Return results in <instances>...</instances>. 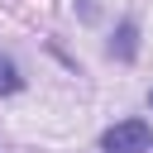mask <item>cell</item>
<instances>
[{"mask_svg": "<svg viewBox=\"0 0 153 153\" xmlns=\"http://www.w3.org/2000/svg\"><path fill=\"white\" fill-rule=\"evenodd\" d=\"M19 91V72H14V62L0 53V96H14Z\"/></svg>", "mask_w": 153, "mask_h": 153, "instance_id": "obj_2", "label": "cell"}, {"mask_svg": "<svg viewBox=\"0 0 153 153\" xmlns=\"http://www.w3.org/2000/svg\"><path fill=\"white\" fill-rule=\"evenodd\" d=\"M148 143H153V129H148L143 120H120V124H110L105 139H100L105 153H148Z\"/></svg>", "mask_w": 153, "mask_h": 153, "instance_id": "obj_1", "label": "cell"}, {"mask_svg": "<svg viewBox=\"0 0 153 153\" xmlns=\"http://www.w3.org/2000/svg\"><path fill=\"white\" fill-rule=\"evenodd\" d=\"M120 57H134V24L120 29Z\"/></svg>", "mask_w": 153, "mask_h": 153, "instance_id": "obj_3", "label": "cell"}]
</instances>
